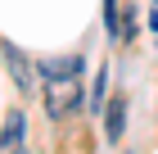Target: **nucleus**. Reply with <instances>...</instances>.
Instances as JSON below:
<instances>
[{"instance_id":"f257e3e1","label":"nucleus","mask_w":158,"mask_h":154,"mask_svg":"<svg viewBox=\"0 0 158 154\" xmlns=\"http://www.w3.org/2000/svg\"><path fill=\"white\" fill-rule=\"evenodd\" d=\"M45 113L50 118H68L77 104H81V86H77V77H45Z\"/></svg>"},{"instance_id":"f03ea898","label":"nucleus","mask_w":158,"mask_h":154,"mask_svg":"<svg viewBox=\"0 0 158 154\" xmlns=\"http://www.w3.org/2000/svg\"><path fill=\"white\" fill-rule=\"evenodd\" d=\"M0 59H5V68H9L14 86L23 95H36V73H32V64H27V55L18 46H0Z\"/></svg>"},{"instance_id":"7ed1b4c3","label":"nucleus","mask_w":158,"mask_h":154,"mask_svg":"<svg viewBox=\"0 0 158 154\" xmlns=\"http://www.w3.org/2000/svg\"><path fill=\"white\" fill-rule=\"evenodd\" d=\"M41 77H77L81 73V55H63V59H41L36 64Z\"/></svg>"},{"instance_id":"20e7f679","label":"nucleus","mask_w":158,"mask_h":154,"mask_svg":"<svg viewBox=\"0 0 158 154\" xmlns=\"http://www.w3.org/2000/svg\"><path fill=\"white\" fill-rule=\"evenodd\" d=\"M122 131H127V100H113L109 104V113H104V136H109V141H122Z\"/></svg>"},{"instance_id":"39448f33","label":"nucleus","mask_w":158,"mask_h":154,"mask_svg":"<svg viewBox=\"0 0 158 154\" xmlns=\"http://www.w3.org/2000/svg\"><path fill=\"white\" fill-rule=\"evenodd\" d=\"M23 127H27V122H23V113L14 109L9 118H5V131H0V154H5V150H18V145H23Z\"/></svg>"},{"instance_id":"423d86ee","label":"nucleus","mask_w":158,"mask_h":154,"mask_svg":"<svg viewBox=\"0 0 158 154\" xmlns=\"http://www.w3.org/2000/svg\"><path fill=\"white\" fill-rule=\"evenodd\" d=\"M104 27H109V36H122V14H118V0H104Z\"/></svg>"},{"instance_id":"0eeeda50","label":"nucleus","mask_w":158,"mask_h":154,"mask_svg":"<svg viewBox=\"0 0 158 154\" xmlns=\"http://www.w3.org/2000/svg\"><path fill=\"white\" fill-rule=\"evenodd\" d=\"M104 91H109V68H99V73H95V91H90V104H99V100H104Z\"/></svg>"},{"instance_id":"6e6552de","label":"nucleus","mask_w":158,"mask_h":154,"mask_svg":"<svg viewBox=\"0 0 158 154\" xmlns=\"http://www.w3.org/2000/svg\"><path fill=\"white\" fill-rule=\"evenodd\" d=\"M149 27H154V32H158V0H154V5H149Z\"/></svg>"},{"instance_id":"1a4fd4ad","label":"nucleus","mask_w":158,"mask_h":154,"mask_svg":"<svg viewBox=\"0 0 158 154\" xmlns=\"http://www.w3.org/2000/svg\"><path fill=\"white\" fill-rule=\"evenodd\" d=\"M5 154H23V150H5Z\"/></svg>"}]
</instances>
